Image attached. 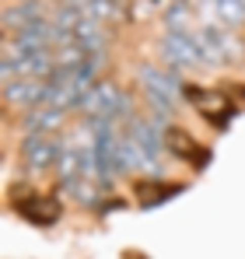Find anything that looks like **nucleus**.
<instances>
[{"label":"nucleus","mask_w":245,"mask_h":259,"mask_svg":"<svg viewBox=\"0 0 245 259\" xmlns=\"http://www.w3.org/2000/svg\"><path fill=\"white\" fill-rule=\"evenodd\" d=\"M60 154H63V140L56 133H28L21 140V165L28 172H56L60 165Z\"/></svg>","instance_id":"1"},{"label":"nucleus","mask_w":245,"mask_h":259,"mask_svg":"<svg viewBox=\"0 0 245 259\" xmlns=\"http://www.w3.org/2000/svg\"><path fill=\"white\" fill-rule=\"evenodd\" d=\"M196 39L203 46V56H207V67H231V63H242V42L221 28V25H203L196 28Z\"/></svg>","instance_id":"2"},{"label":"nucleus","mask_w":245,"mask_h":259,"mask_svg":"<svg viewBox=\"0 0 245 259\" xmlns=\"http://www.w3.org/2000/svg\"><path fill=\"white\" fill-rule=\"evenodd\" d=\"M186 102L203 116L210 126H224L231 116H235V102L228 98V91L221 88H200V84H186L182 88Z\"/></svg>","instance_id":"3"},{"label":"nucleus","mask_w":245,"mask_h":259,"mask_svg":"<svg viewBox=\"0 0 245 259\" xmlns=\"http://www.w3.org/2000/svg\"><path fill=\"white\" fill-rule=\"evenodd\" d=\"M123 91L112 81H95V84L84 91V98H81V109L84 116L91 119V123H109V119H116L123 112Z\"/></svg>","instance_id":"4"},{"label":"nucleus","mask_w":245,"mask_h":259,"mask_svg":"<svg viewBox=\"0 0 245 259\" xmlns=\"http://www.w3.org/2000/svg\"><path fill=\"white\" fill-rule=\"evenodd\" d=\"M161 49L172 67H207L203 46L196 39V32H168L161 39Z\"/></svg>","instance_id":"5"},{"label":"nucleus","mask_w":245,"mask_h":259,"mask_svg":"<svg viewBox=\"0 0 245 259\" xmlns=\"http://www.w3.org/2000/svg\"><path fill=\"white\" fill-rule=\"evenodd\" d=\"M4 105L7 109H39L46 105V81L39 77H14V81H4Z\"/></svg>","instance_id":"6"},{"label":"nucleus","mask_w":245,"mask_h":259,"mask_svg":"<svg viewBox=\"0 0 245 259\" xmlns=\"http://www.w3.org/2000/svg\"><path fill=\"white\" fill-rule=\"evenodd\" d=\"M165 151L175 154V158H182V161H189V165H196V168H203L207 158H210L203 144L182 126H165Z\"/></svg>","instance_id":"7"},{"label":"nucleus","mask_w":245,"mask_h":259,"mask_svg":"<svg viewBox=\"0 0 245 259\" xmlns=\"http://www.w3.org/2000/svg\"><path fill=\"white\" fill-rule=\"evenodd\" d=\"M18 214L25 217L28 224H35V228H53V224L63 217V203H60L56 196H49V193H32V196L18 207Z\"/></svg>","instance_id":"8"},{"label":"nucleus","mask_w":245,"mask_h":259,"mask_svg":"<svg viewBox=\"0 0 245 259\" xmlns=\"http://www.w3.org/2000/svg\"><path fill=\"white\" fill-rule=\"evenodd\" d=\"M140 88L147 91V98L154 102L158 112H165V116L172 112V88L175 84H172V77L165 70H158L154 63H144L140 67Z\"/></svg>","instance_id":"9"},{"label":"nucleus","mask_w":245,"mask_h":259,"mask_svg":"<svg viewBox=\"0 0 245 259\" xmlns=\"http://www.w3.org/2000/svg\"><path fill=\"white\" fill-rule=\"evenodd\" d=\"M130 137H133L137 147L147 154V161L158 165V158H161V151H165V133H158V126H151L147 119H133V123H130Z\"/></svg>","instance_id":"10"},{"label":"nucleus","mask_w":245,"mask_h":259,"mask_svg":"<svg viewBox=\"0 0 245 259\" xmlns=\"http://www.w3.org/2000/svg\"><path fill=\"white\" fill-rule=\"evenodd\" d=\"M21 130H25V137H28V133H60V130H63V109L39 105V109L25 112V119H21Z\"/></svg>","instance_id":"11"},{"label":"nucleus","mask_w":245,"mask_h":259,"mask_svg":"<svg viewBox=\"0 0 245 259\" xmlns=\"http://www.w3.org/2000/svg\"><path fill=\"white\" fill-rule=\"evenodd\" d=\"M175 193H179V186H168V182H161V179H137V182H133V196H137L140 207L165 203V200L175 196Z\"/></svg>","instance_id":"12"},{"label":"nucleus","mask_w":245,"mask_h":259,"mask_svg":"<svg viewBox=\"0 0 245 259\" xmlns=\"http://www.w3.org/2000/svg\"><path fill=\"white\" fill-rule=\"evenodd\" d=\"M210 7V25H221V28H238L245 25V7L242 0H207Z\"/></svg>","instance_id":"13"},{"label":"nucleus","mask_w":245,"mask_h":259,"mask_svg":"<svg viewBox=\"0 0 245 259\" xmlns=\"http://www.w3.org/2000/svg\"><path fill=\"white\" fill-rule=\"evenodd\" d=\"M84 14L98 25H116L123 18V4L119 0H88L84 4Z\"/></svg>","instance_id":"14"},{"label":"nucleus","mask_w":245,"mask_h":259,"mask_svg":"<svg viewBox=\"0 0 245 259\" xmlns=\"http://www.w3.org/2000/svg\"><path fill=\"white\" fill-rule=\"evenodd\" d=\"M165 25H168V32H196L189 0H172V7L165 11Z\"/></svg>","instance_id":"15"},{"label":"nucleus","mask_w":245,"mask_h":259,"mask_svg":"<svg viewBox=\"0 0 245 259\" xmlns=\"http://www.w3.org/2000/svg\"><path fill=\"white\" fill-rule=\"evenodd\" d=\"M242 7H245V0H242Z\"/></svg>","instance_id":"16"}]
</instances>
